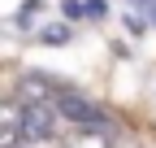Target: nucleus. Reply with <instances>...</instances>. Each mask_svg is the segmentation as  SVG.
Instances as JSON below:
<instances>
[{
  "instance_id": "f257e3e1",
  "label": "nucleus",
  "mask_w": 156,
  "mask_h": 148,
  "mask_svg": "<svg viewBox=\"0 0 156 148\" xmlns=\"http://www.w3.org/2000/svg\"><path fill=\"white\" fill-rule=\"evenodd\" d=\"M17 118H22V139L44 144V139H56V135H61V113H56L52 100H30Z\"/></svg>"
},
{
  "instance_id": "f03ea898",
  "label": "nucleus",
  "mask_w": 156,
  "mask_h": 148,
  "mask_svg": "<svg viewBox=\"0 0 156 148\" xmlns=\"http://www.w3.org/2000/svg\"><path fill=\"white\" fill-rule=\"evenodd\" d=\"M56 113H61L65 122H74L78 131H100L104 126V113L91 100H83L78 91H61V96H56Z\"/></svg>"
},
{
  "instance_id": "39448f33",
  "label": "nucleus",
  "mask_w": 156,
  "mask_h": 148,
  "mask_svg": "<svg viewBox=\"0 0 156 148\" xmlns=\"http://www.w3.org/2000/svg\"><path fill=\"white\" fill-rule=\"evenodd\" d=\"M83 13H87V9L78 5V0H65V17H83Z\"/></svg>"
},
{
  "instance_id": "7ed1b4c3",
  "label": "nucleus",
  "mask_w": 156,
  "mask_h": 148,
  "mask_svg": "<svg viewBox=\"0 0 156 148\" xmlns=\"http://www.w3.org/2000/svg\"><path fill=\"white\" fill-rule=\"evenodd\" d=\"M22 139V118L13 109H0V148H17Z\"/></svg>"
},
{
  "instance_id": "20e7f679",
  "label": "nucleus",
  "mask_w": 156,
  "mask_h": 148,
  "mask_svg": "<svg viewBox=\"0 0 156 148\" xmlns=\"http://www.w3.org/2000/svg\"><path fill=\"white\" fill-rule=\"evenodd\" d=\"M65 148H113V144H108V131L100 126V131H74V135H65Z\"/></svg>"
}]
</instances>
